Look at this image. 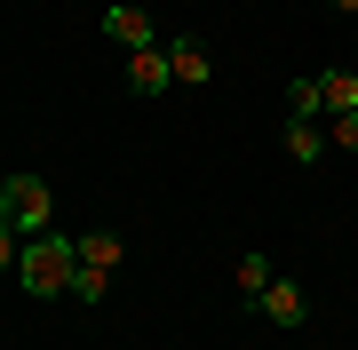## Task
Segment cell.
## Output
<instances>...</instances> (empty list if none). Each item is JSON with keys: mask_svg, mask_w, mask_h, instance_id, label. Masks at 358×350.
<instances>
[{"mask_svg": "<svg viewBox=\"0 0 358 350\" xmlns=\"http://www.w3.org/2000/svg\"><path fill=\"white\" fill-rule=\"evenodd\" d=\"M334 8H343V16H358V0H334Z\"/></svg>", "mask_w": 358, "mask_h": 350, "instance_id": "obj_15", "label": "cell"}, {"mask_svg": "<svg viewBox=\"0 0 358 350\" xmlns=\"http://www.w3.org/2000/svg\"><path fill=\"white\" fill-rule=\"evenodd\" d=\"M327 143L334 152H358V112H327Z\"/></svg>", "mask_w": 358, "mask_h": 350, "instance_id": "obj_13", "label": "cell"}, {"mask_svg": "<svg viewBox=\"0 0 358 350\" xmlns=\"http://www.w3.org/2000/svg\"><path fill=\"white\" fill-rule=\"evenodd\" d=\"M103 40H120V48H159V32H152V16L143 8H128V0H112V8H103Z\"/></svg>", "mask_w": 358, "mask_h": 350, "instance_id": "obj_3", "label": "cell"}, {"mask_svg": "<svg viewBox=\"0 0 358 350\" xmlns=\"http://www.w3.org/2000/svg\"><path fill=\"white\" fill-rule=\"evenodd\" d=\"M120 255H128L120 231H80V263H88V271H120Z\"/></svg>", "mask_w": 358, "mask_h": 350, "instance_id": "obj_9", "label": "cell"}, {"mask_svg": "<svg viewBox=\"0 0 358 350\" xmlns=\"http://www.w3.org/2000/svg\"><path fill=\"white\" fill-rule=\"evenodd\" d=\"M16 255H24V231H16L8 215H0V271H8V279H16Z\"/></svg>", "mask_w": 358, "mask_h": 350, "instance_id": "obj_14", "label": "cell"}, {"mask_svg": "<svg viewBox=\"0 0 358 350\" xmlns=\"http://www.w3.org/2000/svg\"><path fill=\"white\" fill-rule=\"evenodd\" d=\"M255 311H263L271 326H303V319H310V295H303V286H294V279H271Z\"/></svg>", "mask_w": 358, "mask_h": 350, "instance_id": "obj_5", "label": "cell"}, {"mask_svg": "<svg viewBox=\"0 0 358 350\" xmlns=\"http://www.w3.org/2000/svg\"><path fill=\"white\" fill-rule=\"evenodd\" d=\"M287 159H294V168H319V159H327V128H319V119H287Z\"/></svg>", "mask_w": 358, "mask_h": 350, "instance_id": "obj_8", "label": "cell"}, {"mask_svg": "<svg viewBox=\"0 0 358 350\" xmlns=\"http://www.w3.org/2000/svg\"><path fill=\"white\" fill-rule=\"evenodd\" d=\"M167 72L183 80V88H207V80H215V56H207V40H167Z\"/></svg>", "mask_w": 358, "mask_h": 350, "instance_id": "obj_4", "label": "cell"}, {"mask_svg": "<svg viewBox=\"0 0 358 350\" xmlns=\"http://www.w3.org/2000/svg\"><path fill=\"white\" fill-rule=\"evenodd\" d=\"M72 271H80V239L72 231H40V239H24V255H16V286H24L32 302L72 295Z\"/></svg>", "mask_w": 358, "mask_h": 350, "instance_id": "obj_1", "label": "cell"}, {"mask_svg": "<svg viewBox=\"0 0 358 350\" xmlns=\"http://www.w3.org/2000/svg\"><path fill=\"white\" fill-rule=\"evenodd\" d=\"M167 80H176V72H167V48H136L128 56V88L136 96H167Z\"/></svg>", "mask_w": 358, "mask_h": 350, "instance_id": "obj_7", "label": "cell"}, {"mask_svg": "<svg viewBox=\"0 0 358 350\" xmlns=\"http://www.w3.org/2000/svg\"><path fill=\"white\" fill-rule=\"evenodd\" d=\"M271 279H279V271H271V255H263V247H247V255L231 263V286H239V302H247V311L263 302V286H271Z\"/></svg>", "mask_w": 358, "mask_h": 350, "instance_id": "obj_6", "label": "cell"}, {"mask_svg": "<svg viewBox=\"0 0 358 350\" xmlns=\"http://www.w3.org/2000/svg\"><path fill=\"white\" fill-rule=\"evenodd\" d=\"M0 215H8L24 239L56 231V191H48V175H0Z\"/></svg>", "mask_w": 358, "mask_h": 350, "instance_id": "obj_2", "label": "cell"}, {"mask_svg": "<svg viewBox=\"0 0 358 350\" xmlns=\"http://www.w3.org/2000/svg\"><path fill=\"white\" fill-rule=\"evenodd\" d=\"M103 286H112V271H88V263H80L72 271V302H103Z\"/></svg>", "mask_w": 358, "mask_h": 350, "instance_id": "obj_12", "label": "cell"}, {"mask_svg": "<svg viewBox=\"0 0 358 350\" xmlns=\"http://www.w3.org/2000/svg\"><path fill=\"white\" fill-rule=\"evenodd\" d=\"M319 88H327V112H358V80H350L343 64H327V72H319Z\"/></svg>", "mask_w": 358, "mask_h": 350, "instance_id": "obj_11", "label": "cell"}, {"mask_svg": "<svg viewBox=\"0 0 358 350\" xmlns=\"http://www.w3.org/2000/svg\"><path fill=\"white\" fill-rule=\"evenodd\" d=\"M287 112H294V119H319V112H327L319 72H294V80H287Z\"/></svg>", "mask_w": 358, "mask_h": 350, "instance_id": "obj_10", "label": "cell"}]
</instances>
